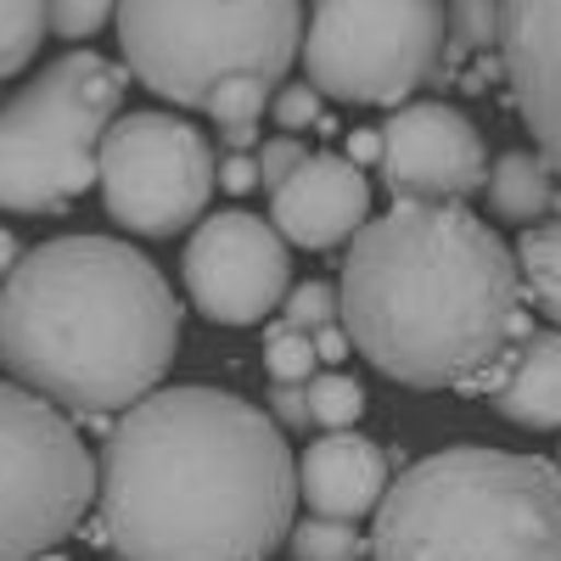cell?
Masks as SVG:
<instances>
[{"instance_id":"obj_32","label":"cell","mask_w":561,"mask_h":561,"mask_svg":"<svg viewBox=\"0 0 561 561\" xmlns=\"http://www.w3.org/2000/svg\"><path fill=\"white\" fill-rule=\"evenodd\" d=\"M377 152H382L377 129H354V135H348V152H343V158H348V163L359 169V163H377Z\"/></svg>"},{"instance_id":"obj_6","label":"cell","mask_w":561,"mask_h":561,"mask_svg":"<svg viewBox=\"0 0 561 561\" xmlns=\"http://www.w3.org/2000/svg\"><path fill=\"white\" fill-rule=\"evenodd\" d=\"M124 102V68L102 51L45 62L0 102V208L62 214L96 185L102 135Z\"/></svg>"},{"instance_id":"obj_20","label":"cell","mask_w":561,"mask_h":561,"mask_svg":"<svg viewBox=\"0 0 561 561\" xmlns=\"http://www.w3.org/2000/svg\"><path fill=\"white\" fill-rule=\"evenodd\" d=\"M293 556L298 561H365V539L354 523H325V517H304L293 523Z\"/></svg>"},{"instance_id":"obj_4","label":"cell","mask_w":561,"mask_h":561,"mask_svg":"<svg viewBox=\"0 0 561 561\" xmlns=\"http://www.w3.org/2000/svg\"><path fill=\"white\" fill-rule=\"evenodd\" d=\"M377 561H561V472L545 455L449 444L370 511Z\"/></svg>"},{"instance_id":"obj_1","label":"cell","mask_w":561,"mask_h":561,"mask_svg":"<svg viewBox=\"0 0 561 561\" xmlns=\"http://www.w3.org/2000/svg\"><path fill=\"white\" fill-rule=\"evenodd\" d=\"M287 433L225 388H158L96 455L102 545L118 561H270L293 534Z\"/></svg>"},{"instance_id":"obj_5","label":"cell","mask_w":561,"mask_h":561,"mask_svg":"<svg viewBox=\"0 0 561 561\" xmlns=\"http://www.w3.org/2000/svg\"><path fill=\"white\" fill-rule=\"evenodd\" d=\"M129 73L174 107H203L225 79L280 90L304 45L298 0H118Z\"/></svg>"},{"instance_id":"obj_31","label":"cell","mask_w":561,"mask_h":561,"mask_svg":"<svg viewBox=\"0 0 561 561\" xmlns=\"http://www.w3.org/2000/svg\"><path fill=\"white\" fill-rule=\"evenodd\" d=\"M309 343H314V359H325V365L348 359V332L343 325H320V332H309Z\"/></svg>"},{"instance_id":"obj_21","label":"cell","mask_w":561,"mask_h":561,"mask_svg":"<svg viewBox=\"0 0 561 561\" xmlns=\"http://www.w3.org/2000/svg\"><path fill=\"white\" fill-rule=\"evenodd\" d=\"M444 28L466 51H500V0H444Z\"/></svg>"},{"instance_id":"obj_29","label":"cell","mask_w":561,"mask_h":561,"mask_svg":"<svg viewBox=\"0 0 561 561\" xmlns=\"http://www.w3.org/2000/svg\"><path fill=\"white\" fill-rule=\"evenodd\" d=\"M270 421H275V427H293V433H304V427H309L304 388H293V382H270Z\"/></svg>"},{"instance_id":"obj_25","label":"cell","mask_w":561,"mask_h":561,"mask_svg":"<svg viewBox=\"0 0 561 561\" xmlns=\"http://www.w3.org/2000/svg\"><path fill=\"white\" fill-rule=\"evenodd\" d=\"M113 7H118V0H45V34L90 39V34L107 28Z\"/></svg>"},{"instance_id":"obj_12","label":"cell","mask_w":561,"mask_h":561,"mask_svg":"<svg viewBox=\"0 0 561 561\" xmlns=\"http://www.w3.org/2000/svg\"><path fill=\"white\" fill-rule=\"evenodd\" d=\"M494 57L545 169L561 180V0H500Z\"/></svg>"},{"instance_id":"obj_28","label":"cell","mask_w":561,"mask_h":561,"mask_svg":"<svg viewBox=\"0 0 561 561\" xmlns=\"http://www.w3.org/2000/svg\"><path fill=\"white\" fill-rule=\"evenodd\" d=\"M259 185V158L253 152H242V158H219V169H214V192H225V197H248Z\"/></svg>"},{"instance_id":"obj_22","label":"cell","mask_w":561,"mask_h":561,"mask_svg":"<svg viewBox=\"0 0 561 561\" xmlns=\"http://www.w3.org/2000/svg\"><path fill=\"white\" fill-rule=\"evenodd\" d=\"M264 370L275 382H293V388H304L314 370H320V359H314V343L304 337V332H293V325H270L264 332Z\"/></svg>"},{"instance_id":"obj_19","label":"cell","mask_w":561,"mask_h":561,"mask_svg":"<svg viewBox=\"0 0 561 561\" xmlns=\"http://www.w3.org/2000/svg\"><path fill=\"white\" fill-rule=\"evenodd\" d=\"M45 39V0H0V79L23 73Z\"/></svg>"},{"instance_id":"obj_14","label":"cell","mask_w":561,"mask_h":561,"mask_svg":"<svg viewBox=\"0 0 561 561\" xmlns=\"http://www.w3.org/2000/svg\"><path fill=\"white\" fill-rule=\"evenodd\" d=\"M388 494V455L365 433H325L298 460V500L309 517L325 523H359Z\"/></svg>"},{"instance_id":"obj_24","label":"cell","mask_w":561,"mask_h":561,"mask_svg":"<svg viewBox=\"0 0 561 561\" xmlns=\"http://www.w3.org/2000/svg\"><path fill=\"white\" fill-rule=\"evenodd\" d=\"M270 96L275 90H264V84H253V79H225L214 96L203 102V113L225 129V124H259L264 113H270Z\"/></svg>"},{"instance_id":"obj_35","label":"cell","mask_w":561,"mask_h":561,"mask_svg":"<svg viewBox=\"0 0 561 561\" xmlns=\"http://www.w3.org/2000/svg\"><path fill=\"white\" fill-rule=\"evenodd\" d=\"M556 460H561V455H556ZM556 472H561V466H556Z\"/></svg>"},{"instance_id":"obj_27","label":"cell","mask_w":561,"mask_h":561,"mask_svg":"<svg viewBox=\"0 0 561 561\" xmlns=\"http://www.w3.org/2000/svg\"><path fill=\"white\" fill-rule=\"evenodd\" d=\"M314 147H304L298 135H275V140H259V185L264 192H275L280 180H287Z\"/></svg>"},{"instance_id":"obj_16","label":"cell","mask_w":561,"mask_h":561,"mask_svg":"<svg viewBox=\"0 0 561 561\" xmlns=\"http://www.w3.org/2000/svg\"><path fill=\"white\" fill-rule=\"evenodd\" d=\"M483 192H489L494 219H511V225H534V219H545V214L556 208V197H561V192H556V174H550L545 158L528 152V147L500 152L494 169H489V180H483Z\"/></svg>"},{"instance_id":"obj_3","label":"cell","mask_w":561,"mask_h":561,"mask_svg":"<svg viewBox=\"0 0 561 561\" xmlns=\"http://www.w3.org/2000/svg\"><path fill=\"white\" fill-rule=\"evenodd\" d=\"M180 348V298L124 237H51L0 280V370L62 415H124Z\"/></svg>"},{"instance_id":"obj_18","label":"cell","mask_w":561,"mask_h":561,"mask_svg":"<svg viewBox=\"0 0 561 561\" xmlns=\"http://www.w3.org/2000/svg\"><path fill=\"white\" fill-rule=\"evenodd\" d=\"M304 404H309V427L325 433H354L365 415V388L348 377V370H314L304 382Z\"/></svg>"},{"instance_id":"obj_30","label":"cell","mask_w":561,"mask_h":561,"mask_svg":"<svg viewBox=\"0 0 561 561\" xmlns=\"http://www.w3.org/2000/svg\"><path fill=\"white\" fill-rule=\"evenodd\" d=\"M253 147H259V124H225L219 140H214L219 158H242V152H253Z\"/></svg>"},{"instance_id":"obj_7","label":"cell","mask_w":561,"mask_h":561,"mask_svg":"<svg viewBox=\"0 0 561 561\" xmlns=\"http://www.w3.org/2000/svg\"><path fill=\"white\" fill-rule=\"evenodd\" d=\"M444 0H314L304 23V84L359 107H404L444 68Z\"/></svg>"},{"instance_id":"obj_10","label":"cell","mask_w":561,"mask_h":561,"mask_svg":"<svg viewBox=\"0 0 561 561\" xmlns=\"http://www.w3.org/2000/svg\"><path fill=\"white\" fill-rule=\"evenodd\" d=\"M185 298L214 325H259L293 293V248L248 208H225L192 225L180 253Z\"/></svg>"},{"instance_id":"obj_8","label":"cell","mask_w":561,"mask_h":561,"mask_svg":"<svg viewBox=\"0 0 561 561\" xmlns=\"http://www.w3.org/2000/svg\"><path fill=\"white\" fill-rule=\"evenodd\" d=\"M96 505V455L73 421L0 382V561L51 556Z\"/></svg>"},{"instance_id":"obj_17","label":"cell","mask_w":561,"mask_h":561,"mask_svg":"<svg viewBox=\"0 0 561 561\" xmlns=\"http://www.w3.org/2000/svg\"><path fill=\"white\" fill-rule=\"evenodd\" d=\"M511 259H517V275H523V298H534V309L550 325H561V219L528 225Z\"/></svg>"},{"instance_id":"obj_23","label":"cell","mask_w":561,"mask_h":561,"mask_svg":"<svg viewBox=\"0 0 561 561\" xmlns=\"http://www.w3.org/2000/svg\"><path fill=\"white\" fill-rule=\"evenodd\" d=\"M280 325L293 332H320V325H337V287L332 280H298V287L280 298Z\"/></svg>"},{"instance_id":"obj_15","label":"cell","mask_w":561,"mask_h":561,"mask_svg":"<svg viewBox=\"0 0 561 561\" xmlns=\"http://www.w3.org/2000/svg\"><path fill=\"white\" fill-rule=\"evenodd\" d=\"M494 415L528 433H561V332H528L489 388Z\"/></svg>"},{"instance_id":"obj_9","label":"cell","mask_w":561,"mask_h":561,"mask_svg":"<svg viewBox=\"0 0 561 561\" xmlns=\"http://www.w3.org/2000/svg\"><path fill=\"white\" fill-rule=\"evenodd\" d=\"M219 152L214 140L180 113H118L113 129L102 135L96 158V185L102 208L129 237H180L203 219V208L219 197L214 192Z\"/></svg>"},{"instance_id":"obj_34","label":"cell","mask_w":561,"mask_h":561,"mask_svg":"<svg viewBox=\"0 0 561 561\" xmlns=\"http://www.w3.org/2000/svg\"><path fill=\"white\" fill-rule=\"evenodd\" d=\"M39 561H62V556H39Z\"/></svg>"},{"instance_id":"obj_11","label":"cell","mask_w":561,"mask_h":561,"mask_svg":"<svg viewBox=\"0 0 561 561\" xmlns=\"http://www.w3.org/2000/svg\"><path fill=\"white\" fill-rule=\"evenodd\" d=\"M377 140L393 203H466L489 180L483 129L455 102H404L382 118Z\"/></svg>"},{"instance_id":"obj_33","label":"cell","mask_w":561,"mask_h":561,"mask_svg":"<svg viewBox=\"0 0 561 561\" xmlns=\"http://www.w3.org/2000/svg\"><path fill=\"white\" fill-rule=\"evenodd\" d=\"M18 259H23V242L12 237V230H7V225H0V280H7V275L18 270Z\"/></svg>"},{"instance_id":"obj_13","label":"cell","mask_w":561,"mask_h":561,"mask_svg":"<svg viewBox=\"0 0 561 561\" xmlns=\"http://www.w3.org/2000/svg\"><path fill=\"white\" fill-rule=\"evenodd\" d=\"M370 219V185L343 152H309L287 180L270 192V230L287 248L332 253L359 237Z\"/></svg>"},{"instance_id":"obj_26","label":"cell","mask_w":561,"mask_h":561,"mask_svg":"<svg viewBox=\"0 0 561 561\" xmlns=\"http://www.w3.org/2000/svg\"><path fill=\"white\" fill-rule=\"evenodd\" d=\"M270 118L280 124V135H298V129L320 124V96L309 84H280L270 96Z\"/></svg>"},{"instance_id":"obj_2","label":"cell","mask_w":561,"mask_h":561,"mask_svg":"<svg viewBox=\"0 0 561 561\" xmlns=\"http://www.w3.org/2000/svg\"><path fill=\"white\" fill-rule=\"evenodd\" d=\"M348 348L399 388L489 393L534 320L505 237L466 203H393L343 253Z\"/></svg>"}]
</instances>
